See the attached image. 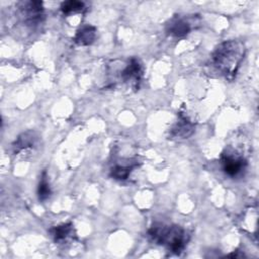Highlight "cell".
Listing matches in <instances>:
<instances>
[{"mask_svg": "<svg viewBox=\"0 0 259 259\" xmlns=\"http://www.w3.org/2000/svg\"><path fill=\"white\" fill-rule=\"evenodd\" d=\"M96 37V28L92 25L82 26L76 33L74 37L75 44L78 46H89L91 45Z\"/></svg>", "mask_w": 259, "mask_h": 259, "instance_id": "obj_9", "label": "cell"}, {"mask_svg": "<svg viewBox=\"0 0 259 259\" xmlns=\"http://www.w3.org/2000/svg\"><path fill=\"white\" fill-rule=\"evenodd\" d=\"M19 10L21 16L27 24L34 25L41 22L44 18V7L40 1H24L20 2Z\"/></svg>", "mask_w": 259, "mask_h": 259, "instance_id": "obj_4", "label": "cell"}, {"mask_svg": "<svg viewBox=\"0 0 259 259\" xmlns=\"http://www.w3.org/2000/svg\"><path fill=\"white\" fill-rule=\"evenodd\" d=\"M143 76V67L140 61L136 58H132L123 70L120 72V77L124 82H131L138 84Z\"/></svg>", "mask_w": 259, "mask_h": 259, "instance_id": "obj_5", "label": "cell"}, {"mask_svg": "<svg viewBox=\"0 0 259 259\" xmlns=\"http://www.w3.org/2000/svg\"><path fill=\"white\" fill-rule=\"evenodd\" d=\"M132 169H133V166L116 165L113 168H111L110 176L116 180H125L130 176Z\"/></svg>", "mask_w": 259, "mask_h": 259, "instance_id": "obj_13", "label": "cell"}, {"mask_svg": "<svg viewBox=\"0 0 259 259\" xmlns=\"http://www.w3.org/2000/svg\"><path fill=\"white\" fill-rule=\"evenodd\" d=\"M51 194H52V189L50 186L48 175H47V172L44 171L37 186V196L40 201H45L51 196Z\"/></svg>", "mask_w": 259, "mask_h": 259, "instance_id": "obj_11", "label": "cell"}, {"mask_svg": "<svg viewBox=\"0 0 259 259\" xmlns=\"http://www.w3.org/2000/svg\"><path fill=\"white\" fill-rule=\"evenodd\" d=\"M74 228L71 223L62 224L60 226H56L50 230V233L52 234L55 242L61 243L66 241L68 238H70L73 235Z\"/></svg>", "mask_w": 259, "mask_h": 259, "instance_id": "obj_10", "label": "cell"}, {"mask_svg": "<svg viewBox=\"0 0 259 259\" xmlns=\"http://www.w3.org/2000/svg\"><path fill=\"white\" fill-rule=\"evenodd\" d=\"M84 9V3L77 0L65 1L61 5V10L64 14H71L75 12H80Z\"/></svg>", "mask_w": 259, "mask_h": 259, "instance_id": "obj_12", "label": "cell"}, {"mask_svg": "<svg viewBox=\"0 0 259 259\" xmlns=\"http://www.w3.org/2000/svg\"><path fill=\"white\" fill-rule=\"evenodd\" d=\"M245 51V46L241 40H226L214 49L211 54V63L222 75L232 80L240 68Z\"/></svg>", "mask_w": 259, "mask_h": 259, "instance_id": "obj_1", "label": "cell"}, {"mask_svg": "<svg viewBox=\"0 0 259 259\" xmlns=\"http://www.w3.org/2000/svg\"><path fill=\"white\" fill-rule=\"evenodd\" d=\"M37 141V136L34 132L28 131L25 133H22L17 140L13 143V152L18 153L22 150L32 148Z\"/></svg>", "mask_w": 259, "mask_h": 259, "instance_id": "obj_8", "label": "cell"}, {"mask_svg": "<svg viewBox=\"0 0 259 259\" xmlns=\"http://www.w3.org/2000/svg\"><path fill=\"white\" fill-rule=\"evenodd\" d=\"M191 30V23L183 17L174 16L166 24V31L168 34L175 37H182Z\"/></svg>", "mask_w": 259, "mask_h": 259, "instance_id": "obj_6", "label": "cell"}, {"mask_svg": "<svg viewBox=\"0 0 259 259\" xmlns=\"http://www.w3.org/2000/svg\"><path fill=\"white\" fill-rule=\"evenodd\" d=\"M221 163L224 172L230 177H237L241 175L247 165L246 160L233 151L224 152L221 157Z\"/></svg>", "mask_w": 259, "mask_h": 259, "instance_id": "obj_3", "label": "cell"}, {"mask_svg": "<svg viewBox=\"0 0 259 259\" xmlns=\"http://www.w3.org/2000/svg\"><path fill=\"white\" fill-rule=\"evenodd\" d=\"M194 132V124L188 119L186 115L182 113L179 114V118L177 122L173 125L171 130V137L175 139H185L192 135Z\"/></svg>", "mask_w": 259, "mask_h": 259, "instance_id": "obj_7", "label": "cell"}, {"mask_svg": "<svg viewBox=\"0 0 259 259\" xmlns=\"http://www.w3.org/2000/svg\"><path fill=\"white\" fill-rule=\"evenodd\" d=\"M151 239L159 245L166 246L171 252L179 254L186 246L188 236L179 226H165L164 224H154L149 230Z\"/></svg>", "mask_w": 259, "mask_h": 259, "instance_id": "obj_2", "label": "cell"}]
</instances>
